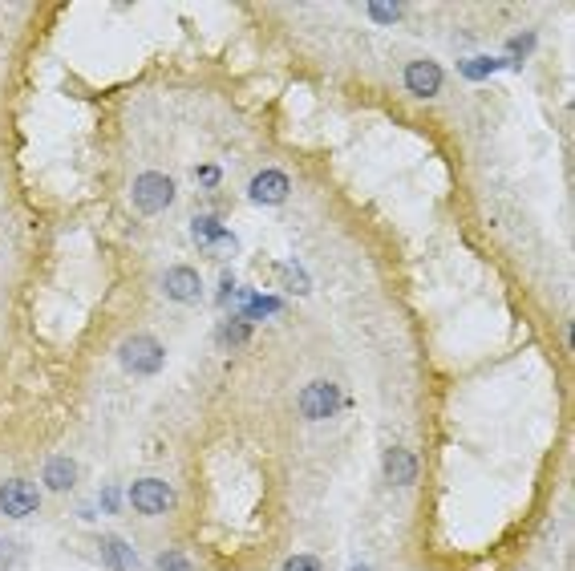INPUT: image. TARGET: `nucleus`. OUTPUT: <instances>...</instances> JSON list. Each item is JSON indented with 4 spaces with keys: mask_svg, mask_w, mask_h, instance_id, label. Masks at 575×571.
<instances>
[{
    "mask_svg": "<svg viewBox=\"0 0 575 571\" xmlns=\"http://www.w3.org/2000/svg\"><path fill=\"white\" fill-rule=\"evenodd\" d=\"M118 361H122V369H130L134 377H150V373L163 369L166 353L154 336H126L118 349Z\"/></svg>",
    "mask_w": 575,
    "mask_h": 571,
    "instance_id": "obj_1",
    "label": "nucleus"
},
{
    "mask_svg": "<svg viewBox=\"0 0 575 571\" xmlns=\"http://www.w3.org/2000/svg\"><path fill=\"white\" fill-rule=\"evenodd\" d=\"M171 199H175V179H171V174H163V171L138 174V183H134V207L143 211V215H158Z\"/></svg>",
    "mask_w": 575,
    "mask_h": 571,
    "instance_id": "obj_2",
    "label": "nucleus"
},
{
    "mask_svg": "<svg viewBox=\"0 0 575 571\" xmlns=\"http://www.w3.org/2000/svg\"><path fill=\"white\" fill-rule=\"evenodd\" d=\"M130 502H134V511H143V514H166L175 507V491L158 479H138L130 486Z\"/></svg>",
    "mask_w": 575,
    "mask_h": 571,
    "instance_id": "obj_3",
    "label": "nucleus"
},
{
    "mask_svg": "<svg viewBox=\"0 0 575 571\" xmlns=\"http://www.w3.org/2000/svg\"><path fill=\"white\" fill-rule=\"evenodd\" d=\"M37 502H41V494H37L33 482H25V479L0 482V511H5L8 519H25V514H33Z\"/></svg>",
    "mask_w": 575,
    "mask_h": 571,
    "instance_id": "obj_4",
    "label": "nucleus"
},
{
    "mask_svg": "<svg viewBox=\"0 0 575 571\" xmlns=\"http://www.w3.org/2000/svg\"><path fill=\"white\" fill-rule=\"evenodd\" d=\"M163 292L178 304H195L203 296V280H199V271L195 268L175 264V268H166V276H163Z\"/></svg>",
    "mask_w": 575,
    "mask_h": 571,
    "instance_id": "obj_5",
    "label": "nucleus"
},
{
    "mask_svg": "<svg viewBox=\"0 0 575 571\" xmlns=\"http://www.w3.org/2000/svg\"><path fill=\"white\" fill-rule=\"evenodd\" d=\"M300 409H304V418H333L341 409V389L333 381H313L300 393Z\"/></svg>",
    "mask_w": 575,
    "mask_h": 571,
    "instance_id": "obj_6",
    "label": "nucleus"
},
{
    "mask_svg": "<svg viewBox=\"0 0 575 571\" xmlns=\"http://www.w3.org/2000/svg\"><path fill=\"white\" fill-rule=\"evenodd\" d=\"M405 86L418 98H433L442 90V69L433 61H410L405 65Z\"/></svg>",
    "mask_w": 575,
    "mask_h": 571,
    "instance_id": "obj_7",
    "label": "nucleus"
},
{
    "mask_svg": "<svg viewBox=\"0 0 575 571\" xmlns=\"http://www.w3.org/2000/svg\"><path fill=\"white\" fill-rule=\"evenodd\" d=\"M251 203H284L288 199V174L284 171H260L248 186Z\"/></svg>",
    "mask_w": 575,
    "mask_h": 571,
    "instance_id": "obj_8",
    "label": "nucleus"
},
{
    "mask_svg": "<svg viewBox=\"0 0 575 571\" xmlns=\"http://www.w3.org/2000/svg\"><path fill=\"white\" fill-rule=\"evenodd\" d=\"M413 474H418V458L410 450H401V446H393V450L385 454V479L393 486H410Z\"/></svg>",
    "mask_w": 575,
    "mask_h": 571,
    "instance_id": "obj_9",
    "label": "nucleus"
},
{
    "mask_svg": "<svg viewBox=\"0 0 575 571\" xmlns=\"http://www.w3.org/2000/svg\"><path fill=\"white\" fill-rule=\"evenodd\" d=\"M78 482V462L73 458H49L45 462V486L49 491H69Z\"/></svg>",
    "mask_w": 575,
    "mask_h": 571,
    "instance_id": "obj_10",
    "label": "nucleus"
},
{
    "mask_svg": "<svg viewBox=\"0 0 575 571\" xmlns=\"http://www.w3.org/2000/svg\"><path fill=\"white\" fill-rule=\"evenodd\" d=\"M101 555H106V564L114 567V571H134V567H138L134 551H130L122 539H114V535H106V539H101Z\"/></svg>",
    "mask_w": 575,
    "mask_h": 571,
    "instance_id": "obj_11",
    "label": "nucleus"
},
{
    "mask_svg": "<svg viewBox=\"0 0 575 571\" xmlns=\"http://www.w3.org/2000/svg\"><path fill=\"white\" fill-rule=\"evenodd\" d=\"M191 236L207 248V243H215V239L223 236V223L215 219V215H195V219H191Z\"/></svg>",
    "mask_w": 575,
    "mask_h": 571,
    "instance_id": "obj_12",
    "label": "nucleus"
},
{
    "mask_svg": "<svg viewBox=\"0 0 575 571\" xmlns=\"http://www.w3.org/2000/svg\"><path fill=\"white\" fill-rule=\"evenodd\" d=\"M248 336H251V324H248V321H228V324L219 329V341H223V344H243Z\"/></svg>",
    "mask_w": 575,
    "mask_h": 571,
    "instance_id": "obj_13",
    "label": "nucleus"
},
{
    "mask_svg": "<svg viewBox=\"0 0 575 571\" xmlns=\"http://www.w3.org/2000/svg\"><path fill=\"white\" fill-rule=\"evenodd\" d=\"M154 567H158V571H191V559H186L183 551H163Z\"/></svg>",
    "mask_w": 575,
    "mask_h": 571,
    "instance_id": "obj_14",
    "label": "nucleus"
},
{
    "mask_svg": "<svg viewBox=\"0 0 575 571\" xmlns=\"http://www.w3.org/2000/svg\"><path fill=\"white\" fill-rule=\"evenodd\" d=\"M280 276H284V284L292 288V292H308V280H304V271H300L296 264H284V268H280Z\"/></svg>",
    "mask_w": 575,
    "mask_h": 571,
    "instance_id": "obj_15",
    "label": "nucleus"
},
{
    "mask_svg": "<svg viewBox=\"0 0 575 571\" xmlns=\"http://www.w3.org/2000/svg\"><path fill=\"white\" fill-rule=\"evenodd\" d=\"M503 61H486V58H478V61H462V73L466 78H486V73H495Z\"/></svg>",
    "mask_w": 575,
    "mask_h": 571,
    "instance_id": "obj_16",
    "label": "nucleus"
},
{
    "mask_svg": "<svg viewBox=\"0 0 575 571\" xmlns=\"http://www.w3.org/2000/svg\"><path fill=\"white\" fill-rule=\"evenodd\" d=\"M235 248H240V239L228 236V231H223L215 243H207V251H211V256H235Z\"/></svg>",
    "mask_w": 575,
    "mask_h": 571,
    "instance_id": "obj_17",
    "label": "nucleus"
},
{
    "mask_svg": "<svg viewBox=\"0 0 575 571\" xmlns=\"http://www.w3.org/2000/svg\"><path fill=\"white\" fill-rule=\"evenodd\" d=\"M284 571H325V564H320L316 555H292L284 564Z\"/></svg>",
    "mask_w": 575,
    "mask_h": 571,
    "instance_id": "obj_18",
    "label": "nucleus"
},
{
    "mask_svg": "<svg viewBox=\"0 0 575 571\" xmlns=\"http://www.w3.org/2000/svg\"><path fill=\"white\" fill-rule=\"evenodd\" d=\"M369 16H377L381 25H393L401 16V5H369Z\"/></svg>",
    "mask_w": 575,
    "mask_h": 571,
    "instance_id": "obj_19",
    "label": "nucleus"
},
{
    "mask_svg": "<svg viewBox=\"0 0 575 571\" xmlns=\"http://www.w3.org/2000/svg\"><path fill=\"white\" fill-rule=\"evenodd\" d=\"M13 559H16V547H13V543H0V571L13 567Z\"/></svg>",
    "mask_w": 575,
    "mask_h": 571,
    "instance_id": "obj_20",
    "label": "nucleus"
},
{
    "mask_svg": "<svg viewBox=\"0 0 575 571\" xmlns=\"http://www.w3.org/2000/svg\"><path fill=\"white\" fill-rule=\"evenodd\" d=\"M199 179H203V186H215V183H219V171H215V166H203Z\"/></svg>",
    "mask_w": 575,
    "mask_h": 571,
    "instance_id": "obj_21",
    "label": "nucleus"
},
{
    "mask_svg": "<svg viewBox=\"0 0 575 571\" xmlns=\"http://www.w3.org/2000/svg\"><path fill=\"white\" fill-rule=\"evenodd\" d=\"M353 571H369V567H353Z\"/></svg>",
    "mask_w": 575,
    "mask_h": 571,
    "instance_id": "obj_22",
    "label": "nucleus"
}]
</instances>
